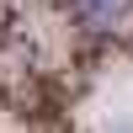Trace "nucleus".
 Instances as JSON below:
<instances>
[{
    "mask_svg": "<svg viewBox=\"0 0 133 133\" xmlns=\"http://www.w3.org/2000/svg\"><path fill=\"white\" fill-rule=\"evenodd\" d=\"M75 16V27L91 37H112V43H133V0H64Z\"/></svg>",
    "mask_w": 133,
    "mask_h": 133,
    "instance_id": "f257e3e1",
    "label": "nucleus"
}]
</instances>
